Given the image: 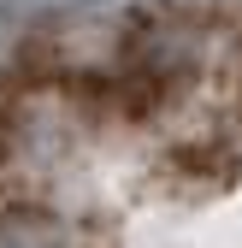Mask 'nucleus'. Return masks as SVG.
Wrapping results in <instances>:
<instances>
[{"label": "nucleus", "instance_id": "obj_1", "mask_svg": "<svg viewBox=\"0 0 242 248\" xmlns=\"http://www.w3.org/2000/svg\"><path fill=\"white\" fill-rule=\"evenodd\" d=\"M0 248H242V6H142L12 59Z\"/></svg>", "mask_w": 242, "mask_h": 248}]
</instances>
